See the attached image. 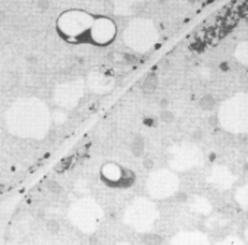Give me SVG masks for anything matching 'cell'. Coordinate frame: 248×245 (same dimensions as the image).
Returning <instances> with one entry per match:
<instances>
[{
	"instance_id": "obj_2",
	"label": "cell",
	"mask_w": 248,
	"mask_h": 245,
	"mask_svg": "<svg viewBox=\"0 0 248 245\" xmlns=\"http://www.w3.org/2000/svg\"><path fill=\"white\" fill-rule=\"evenodd\" d=\"M144 150V140L141 136H137L134 143H133V152L136 156H140Z\"/></svg>"
},
{
	"instance_id": "obj_7",
	"label": "cell",
	"mask_w": 248,
	"mask_h": 245,
	"mask_svg": "<svg viewBox=\"0 0 248 245\" xmlns=\"http://www.w3.org/2000/svg\"><path fill=\"white\" fill-rule=\"evenodd\" d=\"M161 119H163L165 123H170V121L174 120V115H172L170 112H164V113H161Z\"/></svg>"
},
{
	"instance_id": "obj_10",
	"label": "cell",
	"mask_w": 248,
	"mask_h": 245,
	"mask_svg": "<svg viewBox=\"0 0 248 245\" xmlns=\"http://www.w3.org/2000/svg\"><path fill=\"white\" fill-rule=\"evenodd\" d=\"M178 201L179 202H184V201H186V195H184V193L178 195Z\"/></svg>"
},
{
	"instance_id": "obj_9",
	"label": "cell",
	"mask_w": 248,
	"mask_h": 245,
	"mask_svg": "<svg viewBox=\"0 0 248 245\" xmlns=\"http://www.w3.org/2000/svg\"><path fill=\"white\" fill-rule=\"evenodd\" d=\"M124 58L127 59V61H130V62H134V61H136V57L129 56V55H125V56H124Z\"/></svg>"
},
{
	"instance_id": "obj_4",
	"label": "cell",
	"mask_w": 248,
	"mask_h": 245,
	"mask_svg": "<svg viewBox=\"0 0 248 245\" xmlns=\"http://www.w3.org/2000/svg\"><path fill=\"white\" fill-rule=\"evenodd\" d=\"M214 104H215L214 99L209 96L205 97V98L202 99V103H201V105H202L203 109H211V108L214 107Z\"/></svg>"
},
{
	"instance_id": "obj_6",
	"label": "cell",
	"mask_w": 248,
	"mask_h": 245,
	"mask_svg": "<svg viewBox=\"0 0 248 245\" xmlns=\"http://www.w3.org/2000/svg\"><path fill=\"white\" fill-rule=\"evenodd\" d=\"M47 188L50 189L51 192H56V193L61 192V187H60L59 183L55 182V181H48V182H47Z\"/></svg>"
},
{
	"instance_id": "obj_3",
	"label": "cell",
	"mask_w": 248,
	"mask_h": 245,
	"mask_svg": "<svg viewBox=\"0 0 248 245\" xmlns=\"http://www.w3.org/2000/svg\"><path fill=\"white\" fill-rule=\"evenodd\" d=\"M156 85H158V78H156V76H155V74H150V76H148V78L145 79L144 87H145V89L153 90L156 87Z\"/></svg>"
},
{
	"instance_id": "obj_8",
	"label": "cell",
	"mask_w": 248,
	"mask_h": 245,
	"mask_svg": "<svg viewBox=\"0 0 248 245\" xmlns=\"http://www.w3.org/2000/svg\"><path fill=\"white\" fill-rule=\"evenodd\" d=\"M70 161H71V159H67V160H63V161H62V162L60 163L59 166L56 167L57 171L62 172L65 169H67V166H68V165H70Z\"/></svg>"
},
{
	"instance_id": "obj_11",
	"label": "cell",
	"mask_w": 248,
	"mask_h": 245,
	"mask_svg": "<svg viewBox=\"0 0 248 245\" xmlns=\"http://www.w3.org/2000/svg\"><path fill=\"white\" fill-rule=\"evenodd\" d=\"M144 166L147 167V169H152V167H153V162H152V161H149V160L145 161V162H144Z\"/></svg>"
},
{
	"instance_id": "obj_5",
	"label": "cell",
	"mask_w": 248,
	"mask_h": 245,
	"mask_svg": "<svg viewBox=\"0 0 248 245\" xmlns=\"http://www.w3.org/2000/svg\"><path fill=\"white\" fill-rule=\"evenodd\" d=\"M46 227H47V231H51V233H57L60 229L59 223L55 222V220H48L47 224H46Z\"/></svg>"
},
{
	"instance_id": "obj_12",
	"label": "cell",
	"mask_w": 248,
	"mask_h": 245,
	"mask_svg": "<svg viewBox=\"0 0 248 245\" xmlns=\"http://www.w3.org/2000/svg\"><path fill=\"white\" fill-rule=\"evenodd\" d=\"M39 6L40 8H47V3H39Z\"/></svg>"
},
{
	"instance_id": "obj_1",
	"label": "cell",
	"mask_w": 248,
	"mask_h": 245,
	"mask_svg": "<svg viewBox=\"0 0 248 245\" xmlns=\"http://www.w3.org/2000/svg\"><path fill=\"white\" fill-rule=\"evenodd\" d=\"M143 242L149 245H159L163 242V239L156 234H145V235H143Z\"/></svg>"
}]
</instances>
